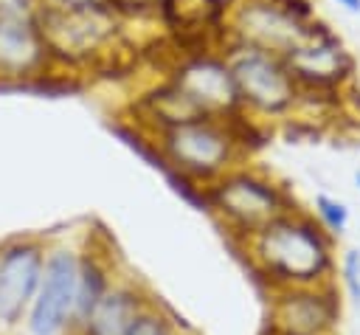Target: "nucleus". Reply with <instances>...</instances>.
Listing matches in <instances>:
<instances>
[{"label":"nucleus","mask_w":360,"mask_h":335,"mask_svg":"<svg viewBox=\"0 0 360 335\" xmlns=\"http://www.w3.org/2000/svg\"><path fill=\"white\" fill-rule=\"evenodd\" d=\"M250 270L273 290L338 282V239L309 208L281 214L242 245Z\"/></svg>","instance_id":"f257e3e1"},{"label":"nucleus","mask_w":360,"mask_h":335,"mask_svg":"<svg viewBox=\"0 0 360 335\" xmlns=\"http://www.w3.org/2000/svg\"><path fill=\"white\" fill-rule=\"evenodd\" d=\"M242 115L233 118H191L149 135L158 160L183 186L205 189L225 172L250 160L242 141Z\"/></svg>","instance_id":"f03ea898"},{"label":"nucleus","mask_w":360,"mask_h":335,"mask_svg":"<svg viewBox=\"0 0 360 335\" xmlns=\"http://www.w3.org/2000/svg\"><path fill=\"white\" fill-rule=\"evenodd\" d=\"M202 208L211 211L236 245H245L264 225L304 206L284 180L248 160L202 189Z\"/></svg>","instance_id":"7ed1b4c3"},{"label":"nucleus","mask_w":360,"mask_h":335,"mask_svg":"<svg viewBox=\"0 0 360 335\" xmlns=\"http://www.w3.org/2000/svg\"><path fill=\"white\" fill-rule=\"evenodd\" d=\"M37 23L45 34L53 68L70 73L110 62L127 39V20L110 6L79 11L39 6Z\"/></svg>","instance_id":"20e7f679"},{"label":"nucleus","mask_w":360,"mask_h":335,"mask_svg":"<svg viewBox=\"0 0 360 335\" xmlns=\"http://www.w3.org/2000/svg\"><path fill=\"white\" fill-rule=\"evenodd\" d=\"M217 48L228 59L236 96H239V107L248 118L259 124L292 118L301 101V87L292 79L284 56L228 39V37L219 39Z\"/></svg>","instance_id":"39448f33"},{"label":"nucleus","mask_w":360,"mask_h":335,"mask_svg":"<svg viewBox=\"0 0 360 335\" xmlns=\"http://www.w3.org/2000/svg\"><path fill=\"white\" fill-rule=\"evenodd\" d=\"M79 284V245L70 239H51L39 290L25 315L28 335H70Z\"/></svg>","instance_id":"423d86ee"},{"label":"nucleus","mask_w":360,"mask_h":335,"mask_svg":"<svg viewBox=\"0 0 360 335\" xmlns=\"http://www.w3.org/2000/svg\"><path fill=\"white\" fill-rule=\"evenodd\" d=\"M284 59L301 93H349L357 82L354 53L321 17L312 20L309 37Z\"/></svg>","instance_id":"0eeeda50"},{"label":"nucleus","mask_w":360,"mask_h":335,"mask_svg":"<svg viewBox=\"0 0 360 335\" xmlns=\"http://www.w3.org/2000/svg\"><path fill=\"white\" fill-rule=\"evenodd\" d=\"M166 79L183 90V96L197 107L200 115L233 118L242 113L228 59L217 45L186 51L169 65Z\"/></svg>","instance_id":"6e6552de"},{"label":"nucleus","mask_w":360,"mask_h":335,"mask_svg":"<svg viewBox=\"0 0 360 335\" xmlns=\"http://www.w3.org/2000/svg\"><path fill=\"white\" fill-rule=\"evenodd\" d=\"M343 318L338 282L284 287L267 298V335H335Z\"/></svg>","instance_id":"1a4fd4ad"},{"label":"nucleus","mask_w":360,"mask_h":335,"mask_svg":"<svg viewBox=\"0 0 360 335\" xmlns=\"http://www.w3.org/2000/svg\"><path fill=\"white\" fill-rule=\"evenodd\" d=\"M51 239L42 234H14L0 242V324L20 327L39 290Z\"/></svg>","instance_id":"9d476101"},{"label":"nucleus","mask_w":360,"mask_h":335,"mask_svg":"<svg viewBox=\"0 0 360 335\" xmlns=\"http://www.w3.org/2000/svg\"><path fill=\"white\" fill-rule=\"evenodd\" d=\"M312 31V20L301 23L287 8L270 0H239L231 6L225 17V28L219 39H236L262 51H273L287 56L295 45H301Z\"/></svg>","instance_id":"9b49d317"},{"label":"nucleus","mask_w":360,"mask_h":335,"mask_svg":"<svg viewBox=\"0 0 360 335\" xmlns=\"http://www.w3.org/2000/svg\"><path fill=\"white\" fill-rule=\"evenodd\" d=\"M56 73L37 17L0 20V84L45 82Z\"/></svg>","instance_id":"f8f14e48"},{"label":"nucleus","mask_w":360,"mask_h":335,"mask_svg":"<svg viewBox=\"0 0 360 335\" xmlns=\"http://www.w3.org/2000/svg\"><path fill=\"white\" fill-rule=\"evenodd\" d=\"M124 270L118 267L115 251L101 234H84V242H79V284H76V310H73V327L70 335H76L96 304L107 296L112 282Z\"/></svg>","instance_id":"ddd939ff"},{"label":"nucleus","mask_w":360,"mask_h":335,"mask_svg":"<svg viewBox=\"0 0 360 335\" xmlns=\"http://www.w3.org/2000/svg\"><path fill=\"white\" fill-rule=\"evenodd\" d=\"M152 298L155 296L138 276L121 273L76 335H127Z\"/></svg>","instance_id":"4468645a"},{"label":"nucleus","mask_w":360,"mask_h":335,"mask_svg":"<svg viewBox=\"0 0 360 335\" xmlns=\"http://www.w3.org/2000/svg\"><path fill=\"white\" fill-rule=\"evenodd\" d=\"M312 217L335 236V239H340L343 234H346V228H349V206L343 203V200H338V197H332V194H315V200H312Z\"/></svg>","instance_id":"2eb2a0df"},{"label":"nucleus","mask_w":360,"mask_h":335,"mask_svg":"<svg viewBox=\"0 0 360 335\" xmlns=\"http://www.w3.org/2000/svg\"><path fill=\"white\" fill-rule=\"evenodd\" d=\"M127 335H180V327L177 318L158 298H152V304L138 315V321Z\"/></svg>","instance_id":"dca6fc26"},{"label":"nucleus","mask_w":360,"mask_h":335,"mask_svg":"<svg viewBox=\"0 0 360 335\" xmlns=\"http://www.w3.org/2000/svg\"><path fill=\"white\" fill-rule=\"evenodd\" d=\"M338 276H340V284L346 290V298L360 304V251L357 248H349V251L340 253Z\"/></svg>","instance_id":"f3484780"},{"label":"nucleus","mask_w":360,"mask_h":335,"mask_svg":"<svg viewBox=\"0 0 360 335\" xmlns=\"http://www.w3.org/2000/svg\"><path fill=\"white\" fill-rule=\"evenodd\" d=\"M39 0H0V20H25L37 17Z\"/></svg>","instance_id":"a211bd4d"},{"label":"nucleus","mask_w":360,"mask_h":335,"mask_svg":"<svg viewBox=\"0 0 360 335\" xmlns=\"http://www.w3.org/2000/svg\"><path fill=\"white\" fill-rule=\"evenodd\" d=\"M39 6L65 8V11H79V8H101V6H110V0H39Z\"/></svg>","instance_id":"6ab92c4d"},{"label":"nucleus","mask_w":360,"mask_h":335,"mask_svg":"<svg viewBox=\"0 0 360 335\" xmlns=\"http://www.w3.org/2000/svg\"><path fill=\"white\" fill-rule=\"evenodd\" d=\"M332 3H338V6H343L346 11H360V0H332Z\"/></svg>","instance_id":"aec40b11"},{"label":"nucleus","mask_w":360,"mask_h":335,"mask_svg":"<svg viewBox=\"0 0 360 335\" xmlns=\"http://www.w3.org/2000/svg\"><path fill=\"white\" fill-rule=\"evenodd\" d=\"M214 3H217V6H222L225 11H231V6H236L239 0H214Z\"/></svg>","instance_id":"412c9836"},{"label":"nucleus","mask_w":360,"mask_h":335,"mask_svg":"<svg viewBox=\"0 0 360 335\" xmlns=\"http://www.w3.org/2000/svg\"><path fill=\"white\" fill-rule=\"evenodd\" d=\"M354 183H357V189H360V169L354 172Z\"/></svg>","instance_id":"4be33fe9"},{"label":"nucleus","mask_w":360,"mask_h":335,"mask_svg":"<svg viewBox=\"0 0 360 335\" xmlns=\"http://www.w3.org/2000/svg\"><path fill=\"white\" fill-rule=\"evenodd\" d=\"M270 3H281V0H270Z\"/></svg>","instance_id":"5701e85b"}]
</instances>
